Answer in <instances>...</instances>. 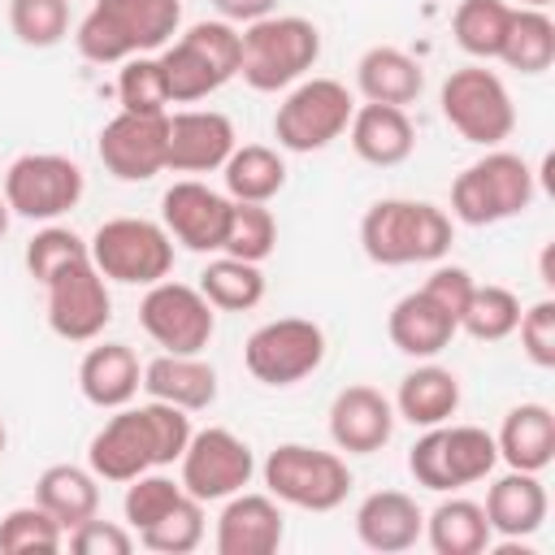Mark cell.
Here are the masks:
<instances>
[{
	"instance_id": "6da1fadb",
	"label": "cell",
	"mask_w": 555,
	"mask_h": 555,
	"mask_svg": "<svg viewBox=\"0 0 555 555\" xmlns=\"http://www.w3.org/2000/svg\"><path fill=\"white\" fill-rule=\"evenodd\" d=\"M191 412L147 399V403H126L113 408V416L91 434L87 442V468L100 481H134L147 468H165L182 460L191 442Z\"/></svg>"
},
{
	"instance_id": "7402d4cb",
	"label": "cell",
	"mask_w": 555,
	"mask_h": 555,
	"mask_svg": "<svg viewBox=\"0 0 555 555\" xmlns=\"http://www.w3.org/2000/svg\"><path fill=\"white\" fill-rule=\"evenodd\" d=\"M347 134H351V152L364 165H377V169L403 165L416 147V126H412L408 108H395V104H369L364 100L351 113Z\"/></svg>"
},
{
	"instance_id": "44dd1931",
	"label": "cell",
	"mask_w": 555,
	"mask_h": 555,
	"mask_svg": "<svg viewBox=\"0 0 555 555\" xmlns=\"http://www.w3.org/2000/svg\"><path fill=\"white\" fill-rule=\"evenodd\" d=\"M282 503L273 494H230L217 516V555H273L282 546Z\"/></svg>"
},
{
	"instance_id": "816d5d0a",
	"label": "cell",
	"mask_w": 555,
	"mask_h": 555,
	"mask_svg": "<svg viewBox=\"0 0 555 555\" xmlns=\"http://www.w3.org/2000/svg\"><path fill=\"white\" fill-rule=\"evenodd\" d=\"M4 447H9V434H4V425H0V455H4Z\"/></svg>"
},
{
	"instance_id": "ffe728a7",
	"label": "cell",
	"mask_w": 555,
	"mask_h": 555,
	"mask_svg": "<svg viewBox=\"0 0 555 555\" xmlns=\"http://www.w3.org/2000/svg\"><path fill=\"white\" fill-rule=\"evenodd\" d=\"M395 403L377 386H343L330 403V438L347 455H373L395 434Z\"/></svg>"
},
{
	"instance_id": "7bdbcfd3",
	"label": "cell",
	"mask_w": 555,
	"mask_h": 555,
	"mask_svg": "<svg viewBox=\"0 0 555 555\" xmlns=\"http://www.w3.org/2000/svg\"><path fill=\"white\" fill-rule=\"evenodd\" d=\"M186 490H182V481H173V477H160V473H139L134 481H126V499H121V512H126V525L134 529V533H143V529H152L178 499H182Z\"/></svg>"
},
{
	"instance_id": "f907efd6",
	"label": "cell",
	"mask_w": 555,
	"mask_h": 555,
	"mask_svg": "<svg viewBox=\"0 0 555 555\" xmlns=\"http://www.w3.org/2000/svg\"><path fill=\"white\" fill-rule=\"evenodd\" d=\"M551 0H520V9H546Z\"/></svg>"
},
{
	"instance_id": "4fadbf2b",
	"label": "cell",
	"mask_w": 555,
	"mask_h": 555,
	"mask_svg": "<svg viewBox=\"0 0 555 555\" xmlns=\"http://www.w3.org/2000/svg\"><path fill=\"white\" fill-rule=\"evenodd\" d=\"M139 325L156 347L173 356H199L217 334V308L204 299L199 286L160 278L139 304Z\"/></svg>"
},
{
	"instance_id": "ac0fdd59",
	"label": "cell",
	"mask_w": 555,
	"mask_h": 555,
	"mask_svg": "<svg viewBox=\"0 0 555 555\" xmlns=\"http://www.w3.org/2000/svg\"><path fill=\"white\" fill-rule=\"evenodd\" d=\"M230 204H234L230 195H221L195 178H182L160 195V225L186 251H221V238L230 225Z\"/></svg>"
},
{
	"instance_id": "836d02e7",
	"label": "cell",
	"mask_w": 555,
	"mask_h": 555,
	"mask_svg": "<svg viewBox=\"0 0 555 555\" xmlns=\"http://www.w3.org/2000/svg\"><path fill=\"white\" fill-rule=\"evenodd\" d=\"M499 61L507 69L520 74H546L555 61V22L546 17V9H512Z\"/></svg>"
},
{
	"instance_id": "f35d334b",
	"label": "cell",
	"mask_w": 555,
	"mask_h": 555,
	"mask_svg": "<svg viewBox=\"0 0 555 555\" xmlns=\"http://www.w3.org/2000/svg\"><path fill=\"white\" fill-rule=\"evenodd\" d=\"M117 100H121L126 113H165L173 104L156 52H139V56L121 61V69H117Z\"/></svg>"
},
{
	"instance_id": "d6a6232c",
	"label": "cell",
	"mask_w": 555,
	"mask_h": 555,
	"mask_svg": "<svg viewBox=\"0 0 555 555\" xmlns=\"http://www.w3.org/2000/svg\"><path fill=\"white\" fill-rule=\"evenodd\" d=\"M429 546L438 555H481L490 546V520H486V507L473 503V499H442L429 516H425V529Z\"/></svg>"
},
{
	"instance_id": "1f68e13d",
	"label": "cell",
	"mask_w": 555,
	"mask_h": 555,
	"mask_svg": "<svg viewBox=\"0 0 555 555\" xmlns=\"http://www.w3.org/2000/svg\"><path fill=\"white\" fill-rule=\"evenodd\" d=\"M221 182H225V195L230 199H243V204H269L282 186H286V160L278 147H264V143H243L225 156L221 165Z\"/></svg>"
},
{
	"instance_id": "e575fe53",
	"label": "cell",
	"mask_w": 555,
	"mask_h": 555,
	"mask_svg": "<svg viewBox=\"0 0 555 555\" xmlns=\"http://www.w3.org/2000/svg\"><path fill=\"white\" fill-rule=\"evenodd\" d=\"M199 291L217 312H247L264 299V273H260V264L221 251L217 260L204 264Z\"/></svg>"
},
{
	"instance_id": "60d3db41",
	"label": "cell",
	"mask_w": 555,
	"mask_h": 555,
	"mask_svg": "<svg viewBox=\"0 0 555 555\" xmlns=\"http://www.w3.org/2000/svg\"><path fill=\"white\" fill-rule=\"evenodd\" d=\"M139 542L147 551H160V555H191L204 542V503L182 494L152 529L139 533Z\"/></svg>"
},
{
	"instance_id": "f546056e",
	"label": "cell",
	"mask_w": 555,
	"mask_h": 555,
	"mask_svg": "<svg viewBox=\"0 0 555 555\" xmlns=\"http://www.w3.org/2000/svg\"><path fill=\"white\" fill-rule=\"evenodd\" d=\"M455 408H460V377L442 364H416L412 373H403L395 390V416H403L416 429L451 421Z\"/></svg>"
},
{
	"instance_id": "4316f807",
	"label": "cell",
	"mask_w": 555,
	"mask_h": 555,
	"mask_svg": "<svg viewBox=\"0 0 555 555\" xmlns=\"http://www.w3.org/2000/svg\"><path fill=\"white\" fill-rule=\"evenodd\" d=\"M486 520H490V533L516 542V538H529L542 529L546 520V486L538 481V473H503L490 490H486Z\"/></svg>"
},
{
	"instance_id": "3957f363",
	"label": "cell",
	"mask_w": 555,
	"mask_h": 555,
	"mask_svg": "<svg viewBox=\"0 0 555 555\" xmlns=\"http://www.w3.org/2000/svg\"><path fill=\"white\" fill-rule=\"evenodd\" d=\"M451 217L429 199H377L360 217V247L373 264H434L451 251Z\"/></svg>"
},
{
	"instance_id": "7c38bea8",
	"label": "cell",
	"mask_w": 555,
	"mask_h": 555,
	"mask_svg": "<svg viewBox=\"0 0 555 555\" xmlns=\"http://www.w3.org/2000/svg\"><path fill=\"white\" fill-rule=\"evenodd\" d=\"M325 360V330L308 317H278L247 334L243 364L264 386H295Z\"/></svg>"
},
{
	"instance_id": "603a6c76",
	"label": "cell",
	"mask_w": 555,
	"mask_h": 555,
	"mask_svg": "<svg viewBox=\"0 0 555 555\" xmlns=\"http://www.w3.org/2000/svg\"><path fill=\"white\" fill-rule=\"evenodd\" d=\"M421 529H425V512L403 490H373L356 507V538L369 551H382V555L408 551V546H416Z\"/></svg>"
},
{
	"instance_id": "ab89813d",
	"label": "cell",
	"mask_w": 555,
	"mask_h": 555,
	"mask_svg": "<svg viewBox=\"0 0 555 555\" xmlns=\"http://www.w3.org/2000/svg\"><path fill=\"white\" fill-rule=\"evenodd\" d=\"M65 546V529L56 525L52 512H43L39 503L13 507L0 516V551L4 555H26V551H61Z\"/></svg>"
},
{
	"instance_id": "8d00e7d4",
	"label": "cell",
	"mask_w": 555,
	"mask_h": 555,
	"mask_svg": "<svg viewBox=\"0 0 555 555\" xmlns=\"http://www.w3.org/2000/svg\"><path fill=\"white\" fill-rule=\"evenodd\" d=\"M516 321H520L516 291L494 286V282L473 286V295H468V304L460 312V330L473 334L477 343H503V338H512L516 334Z\"/></svg>"
},
{
	"instance_id": "f6af8a7d",
	"label": "cell",
	"mask_w": 555,
	"mask_h": 555,
	"mask_svg": "<svg viewBox=\"0 0 555 555\" xmlns=\"http://www.w3.org/2000/svg\"><path fill=\"white\" fill-rule=\"evenodd\" d=\"M516 334H520V351L529 356V364L555 369V299H538L520 308Z\"/></svg>"
},
{
	"instance_id": "9c48e42d",
	"label": "cell",
	"mask_w": 555,
	"mask_h": 555,
	"mask_svg": "<svg viewBox=\"0 0 555 555\" xmlns=\"http://www.w3.org/2000/svg\"><path fill=\"white\" fill-rule=\"evenodd\" d=\"M438 104H442L447 126H451L464 143L499 147V143L516 130L512 91H507V82H503L494 69H486V65L451 69L447 82H442V91H438Z\"/></svg>"
},
{
	"instance_id": "f1b7e54d",
	"label": "cell",
	"mask_w": 555,
	"mask_h": 555,
	"mask_svg": "<svg viewBox=\"0 0 555 555\" xmlns=\"http://www.w3.org/2000/svg\"><path fill=\"white\" fill-rule=\"evenodd\" d=\"M356 87L369 104H395V108H408L416 104L421 87H425V74L416 65V56H408L403 48H390V43H377L369 48L360 61H356Z\"/></svg>"
},
{
	"instance_id": "d6986e66",
	"label": "cell",
	"mask_w": 555,
	"mask_h": 555,
	"mask_svg": "<svg viewBox=\"0 0 555 555\" xmlns=\"http://www.w3.org/2000/svg\"><path fill=\"white\" fill-rule=\"evenodd\" d=\"M238 147L234 121L217 108H182L169 117V147L165 169L173 173H212Z\"/></svg>"
},
{
	"instance_id": "681fc988",
	"label": "cell",
	"mask_w": 555,
	"mask_h": 555,
	"mask_svg": "<svg viewBox=\"0 0 555 555\" xmlns=\"http://www.w3.org/2000/svg\"><path fill=\"white\" fill-rule=\"evenodd\" d=\"M9 217H13V208H9V199L0 195V238L9 234Z\"/></svg>"
},
{
	"instance_id": "cb8c5ba5",
	"label": "cell",
	"mask_w": 555,
	"mask_h": 555,
	"mask_svg": "<svg viewBox=\"0 0 555 555\" xmlns=\"http://www.w3.org/2000/svg\"><path fill=\"white\" fill-rule=\"evenodd\" d=\"M455 330H460L455 317L442 312L425 291H408L403 299H395V308L386 317L390 343L403 356H412V360H434L438 351H447L451 338H455Z\"/></svg>"
},
{
	"instance_id": "4dcf8cb0",
	"label": "cell",
	"mask_w": 555,
	"mask_h": 555,
	"mask_svg": "<svg viewBox=\"0 0 555 555\" xmlns=\"http://www.w3.org/2000/svg\"><path fill=\"white\" fill-rule=\"evenodd\" d=\"M35 503L56 516V525L69 533L87 516L100 512V477L78 464H48L35 481Z\"/></svg>"
},
{
	"instance_id": "7dc6e473",
	"label": "cell",
	"mask_w": 555,
	"mask_h": 555,
	"mask_svg": "<svg viewBox=\"0 0 555 555\" xmlns=\"http://www.w3.org/2000/svg\"><path fill=\"white\" fill-rule=\"evenodd\" d=\"M473 273L468 269H460V264H438L429 278H425V295L442 308V312H451L455 317V325H460V312H464V304H468V295H473Z\"/></svg>"
},
{
	"instance_id": "484cf974",
	"label": "cell",
	"mask_w": 555,
	"mask_h": 555,
	"mask_svg": "<svg viewBox=\"0 0 555 555\" xmlns=\"http://www.w3.org/2000/svg\"><path fill=\"white\" fill-rule=\"evenodd\" d=\"M143 390H147V399L173 403L182 412H204L217 399V369L199 356L160 351L156 360L143 364Z\"/></svg>"
},
{
	"instance_id": "bcb514c9",
	"label": "cell",
	"mask_w": 555,
	"mask_h": 555,
	"mask_svg": "<svg viewBox=\"0 0 555 555\" xmlns=\"http://www.w3.org/2000/svg\"><path fill=\"white\" fill-rule=\"evenodd\" d=\"M69 551L74 555H130L134 551V533L113 525V520L87 516L82 525L69 529Z\"/></svg>"
},
{
	"instance_id": "5bb4252c",
	"label": "cell",
	"mask_w": 555,
	"mask_h": 555,
	"mask_svg": "<svg viewBox=\"0 0 555 555\" xmlns=\"http://www.w3.org/2000/svg\"><path fill=\"white\" fill-rule=\"evenodd\" d=\"M87 191L78 160L61 152H26L4 169V199L26 221H56L65 217Z\"/></svg>"
},
{
	"instance_id": "52a82bcc",
	"label": "cell",
	"mask_w": 555,
	"mask_h": 555,
	"mask_svg": "<svg viewBox=\"0 0 555 555\" xmlns=\"http://www.w3.org/2000/svg\"><path fill=\"white\" fill-rule=\"evenodd\" d=\"M494 464H499V447L494 434H486L481 425H447V421L429 425L408 451V473L416 477V486L434 494L464 490L490 477Z\"/></svg>"
},
{
	"instance_id": "30bf717a",
	"label": "cell",
	"mask_w": 555,
	"mask_h": 555,
	"mask_svg": "<svg viewBox=\"0 0 555 555\" xmlns=\"http://www.w3.org/2000/svg\"><path fill=\"white\" fill-rule=\"evenodd\" d=\"M91 264L121 286H152L173 269V238L147 217H113L91 234Z\"/></svg>"
},
{
	"instance_id": "ba28073f",
	"label": "cell",
	"mask_w": 555,
	"mask_h": 555,
	"mask_svg": "<svg viewBox=\"0 0 555 555\" xmlns=\"http://www.w3.org/2000/svg\"><path fill=\"white\" fill-rule=\"evenodd\" d=\"M269 494L299 512H334L351 490V468L338 451H321L308 442H278L260 464Z\"/></svg>"
},
{
	"instance_id": "8992f818",
	"label": "cell",
	"mask_w": 555,
	"mask_h": 555,
	"mask_svg": "<svg viewBox=\"0 0 555 555\" xmlns=\"http://www.w3.org/2000/svg\"><path fill=\"white\" fill-rule=\"evenodd\" d=\"M538 195L533 169L525 156L490 147L481 160H473L451 182V217L464 225H499L507 217H520Z\"/></svg>"
},
{
	"instance_id": "5b68a950",
	"label": "cell",
	"mask_w": 555,
	"mask_h": 555,
	"mask_svg": "<svg viewBox=\"0 0 555 555\" xmlns=\"http://www.w3.org/2000/svg\"><path fill=\"white\" fill-rule=\"evenodd\" d=\"M156 56H160V69H165V82H169V100L173 104H195V100H208L212 91H221L230 78H238L243 39L230 22L212 17V22L186 26Z\"/></svg>"
},
{
	"instance_id": "d590c367",
	"label": "cell",
	"mask_w": 555,
	"mask_h": 555,
	"mask_svg": "<svg viewBox=\"0 0 555 555\" xmlns=\"http://www.w3.org/2000/svg\"><path fill=\"white\" fill-rule=\"evenodd\" d=\"M507 22H512V4L507 0H460L455 13H451V35L468 56L499 61Z\"/></svg>"
},
{
	"instance_id": "9a60e30c",
	"label": "cell",
	"mask_w": 555,
	"mask_h": 555,
	"mask_svg": "<svg viewBox=\"0 0 555 555\" xmlns=\"http://www.w3.org/2000/svg\"><path fill=\"white\" fill-rule=\"evenodd\" d=\"M43 291H48V330L65 343H95L113 321L108 278L91 264V256L56 269L43 282Z\"/></svg>"
},
{
	"instance_id": "8fae6325",
	"label": "cell",
	"mask_w": 555,
	"mask_h": 555,
	"mask_svg": "<svg viewBox=\"0 0 555 555\" xmlns=\"http://www.w3.org/2000/svg\"><path fill=\"white\" fill-rule=\"evenodd\" d=\"M351 113L356 100L338 78H299L273 113V139L286 152H321L347 134Z\"/></svg>"
},
{
	"instance_id": "ee69618b",
	"label": "cell",
	"mask_w": 555,
	"mask_h": 555,
	"mask_svg": "<svg viewBox=\"0 0 555 555\" xmlns=\"http://www.w3.org/2000/svg\"><path fill=\"white\" fill-rule=\"evenodd\" d=\"M82 256H91V247H87V238H78L69 225H43L30 243H26V273L43 286L56 269H65V264H74V260H82Z\"/></svg>"
},
{
	"instance_id": "83f0119b",
	"label": "cell",
	"mask_w": 555,
	"mask_h": 555,
	"mask_svg": "<svg viewBox=\"0 0 555 555\" xmlns=\"http://www.w3.org/2000/svg\"><path fill=\"white\" fill-rule=\"evenodd\" d=\"M499 460L520 473H542L555 460V412L546 403H520L503 416L494 434Z\"/></svg>"
},
{
	"instance_id": "c3c4849f",
	"label": "cell",
	"mask_w": 555,
	"mask_h": 555,
	"mask_svg": "<svg viewBox=\"0 0 555 555\" xmlns=\"http://www.w3.org/2000/svg\"><path fill=\"white\" fill-rule=\"evenodd\" d=\"M217 17L230 22V26H251L260 17H269L278 9V0H212Z\"/></svg>"
},
{
	"instance_id": "7a4b0ae2",
	"label": "cell",
	"mask_w": 555,
	"mask_h": 555,
	"mask_svg": "<svg viewBox=\"0 0 555 555\" xmlns=\"http://www.w3.org/2000/svg\"><path fill=\"white\" fill-rule=\"evenodd\" d=\"M182 26V0H95L78 22L74 43L91 65H117L139 52H160Z\"/></svg>"
},
{
	"instance_id": "b9f144b4",
	"label": "cell",
	"mask_w": 555,
	"mask_h": 555,
	"mask_svg": "<svg viewBox=\"0 0 555 555\" xmlns=\"http://www.w3.org/2000/svg\"><path fill=\"white\" fill-rule=\"evenodd\" d=\"M9 30L26 48H56L69 35V0H9Z\"/></svg>"
},
{
	"instance_id": "d4e9b609",
	"label": "cell",
	"mask_w": 555,
	"mask_h": 555,
	"mask_svg": "<svg viewBox=\"0 0 555 555\" xmlns=\"http://www.w3.org/2000/svg\"><path fill=\"white\" fill-rule=\"evenodd\" d=\"M143 386L139 356L126 343H95L78 364V390L91 408H126Z\"/></svg>"
},
{
	"instance_id": "2e32d148",
	"label": "cell",
	"mask_w": 555,
	"mask_h": 555,
	"mask_svg": "<svg viewBox=\"0 0 555 555\" xmlns=\"http://www.w3.org/2000/svg\"><path fill=\"white\" fill-rule=\"evenodd\" d=\"M182 490L199 503H212V499H230L238 494L251 473H256V455L251 447L234 434V429H221V425H208V429H195L186 451H182Z\"/></svg>"
},
{
	"instance_id": "277c9868",
	"label": "cell",
	"mask_w": 555,
	"mask_h": 555,
	"mask_svg": "<svg viewBox=\"0 0 555 555\" xmlns=\"http://www.w3.org/2000/svg\"><path fill=\"white\" fill-rule=\"evenodd\" d=\"M238 39H243L238 78L251 91H286L299 78H308V69L321 56V30L299 13H269L243 26Z\"/></svg>"
},
{
	"instance_id": "e0dca14e",
	"label": "cell",
	"mask_w": 555,
	"mask_h": 555,
	"mask_svg": "<svg viewBox=\"0 0 555 555\" xmlns=\"http://www.w3.org/2000/svg\"><path fill=\"white\" fill-rule=\"evenodd\" d=\"M165 147H169V113H117L104 121L95 152L100 165L117 182H147L165 169Z\"/></svg>"
},
{
	"instance_id": "74e56055",
	"label": "cell",
	"mask_w": 555,
	"mask_h": 555,
	"mask_svg": "<svg viewBox=\"0 0 555 555\" xmlns=\"http://www.w3.org/2000/svg\"><path fill=\"white\" fill-rule=\"evenodd\" d=\"M278 247V221L264 204H243L234 199L230 204V225H225V238H221V251L225 256H238V260H269Z\"/></svg>"
}]
</instances>
